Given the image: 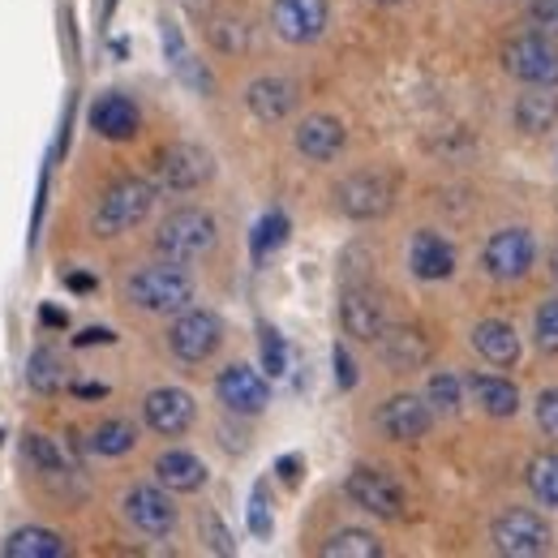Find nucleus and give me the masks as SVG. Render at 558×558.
<instances>
[{"label":"nucleus","instance_id":"7","mask_svg":"<svg viewBox=\"0 0 558 558\" xmlns=\"http://www.w3.org/2000/svg\"><path fill=\"white\" fill-rule=\"evenodd\" d=\"M502 70L524 86H558V39L529 31L502 48Z\"/></svg>","mask_w":558,"mask_h":558},{"label":"nucleus","instance_id":"11","mask_svg":"<svg viewBox=\"0 0 558 558\" xmlns=\"http://www.w3.org/2000/svg\"><path fill=\"white\" fill-rule=\"evenodd\" d=\"M331 26V4L327 0H276L271 4V31L283 44H318Z\"/></svg>","mask_w":558,"mask_h":558},{"label":"nucleus","instance_id":"8","mask_svg":"<svg viewBox=\"0 0 558 558\" xmlns=\"http://www.w3.org/2000/svg\"><path fill=\"white\" fill-rule=\"evenodd\" d=\"M336 207H340V215L356 219V223L383 219L387 210L396 207V181L387 172H374V168L352 172L336 185Z\"/></svg>","mask_w":558,"mask_h":558},{"label":"nucleus","instance_id":"1","mask_svg":"<svg viewBox=\"0 0 558 558\" xmlns=\"http://www.w3.org/2000/svg\"><path fill=\"white\" fill-rule=\"evenodd\" d=\"M155 198H159V190L146 177H121V181H112L99 194V207H95V219H90L95 236H125V232H134L138 223H146Z\"/></svg>","mask_w":558,"mask_h":558},{"label":"nucleus","instance_id":"14","mask_svg":"<svg viewBox=\"0 0 558 558\" xmlns=\"http://www.w3.org/2000/svg\"><path fill=\"white\" fill-rule=\"evenodd\" d=\"M142 421L146 429H155L159 438H181L190 434V425L198 421V404L190 391L181 387H155L146 400H142Z\"/></svg>","mask_w":558,"mask_h":558},{"label":"nucleus","instance_id":"23","mask_svg":"<svg viewBox=\"0 0 558 558\" xmlns=\"http://www.w3.org/2000/svg\"><path fill=\"white\" fill-rule=\"evenodd\" d=\"M155 482L163 489H172V494H198V489L207 486V464L194 456V451H163L159 460H155Z\"/></svg>","mask_w":558,"mask_h":558},{"label":"nucleus","instance_id":"34","mask_svg":"<svg viewBox=\"0 0 558 558\" xmlns=\"http://www.w3.org/2000/svg\"><path fill=\"white\" fill-rule=\"evenodd\" d=\"M207 39L215 52H223V57H241V52L250 48V26H245L241 17H210Z\"/></svg>","mask_w":558,"mask_h":558},{"label":"nucleus","instance_id":"30","mask_svg":"<svg viewBox=\"0 0 558 558\" xmlns=\"http://www.w3.org/2000/svg\"><path fill=\"white\" fill-rule=\"evenodd\" d=\"M86 447H90L95 456H108V460L130 456V451L138 447V425H134V421H125V417L104 421V425H95V429H90Z\"/></svg>","mask_w":558,"mask_h":558},{"label":"nucleus","instance_id":"19","mask_svg":"<svg viewBox=\"0 0 558 558\" xmlns=\"http://www.w3.org/2000/svg\"><path fill=\"white\" fill-rule=\"evenodd\" d=\"M296 86L288 82V77H258V82H250L245 86V108H250V117H258L263 125H279V121H288L292 112H296Z\"/></svg>","mask_w":558,"mask_h":558},{"label":"nucleus","instance_id":"26","mask_svg":"<svg viewBox=\"0 0 558 558\" xmlns=\"http://www.w3.org/2000/svg\"><path fill=\"white\" fill-rule=\"evenodd\" d=\"M0 555L4 558H65L70 546H65L61 533H52V529H44V524H22V529H13V533L4 537Z\"/></svg>","mask_w":558,"mask_h":558},{"label":"nucleus","instance_id":"47","mask_svg":"<svg viewBox=\"0 0 558 558\" xmlns=\"http://www.w3.org/2000/svg\"><path fill=\"white\" fill-rule=\"evenodd\" d=\"M65 283H70L73 292H90V288H95V279H90V276H70Z\"/></svg>","mask_w":558,"mask_h":558},{"label":"nucleus","instance_id":"10","mask_svg":"<svg viewBox=\"0 0 558 558\" xmlns=\"http://www.w3.org/2000/svg\"><path fill=\"white\" fill-rule=\"evenodd\" d=\"M121 511H125V520L138 529L142 537H172V529H177V502H172V489H163L159 482L150 486H134L125 489V498H121Z\"/></svg>","mask_w":558,"mask_h":558},{"label":"nucleus","instance_id":"33","mask_svg":"<svg viewBox=\"0 0 558 558\" xmlns=\"http://www.w3.org/2000/svg\"><path fill=\"white\" fill-rule=\"evenodd\" d=\"M425 404H429L434 413H460V404H464V378H456L451 369L429 374V383H425Z\"/></svg>","mask_w":558,"mask_h":558},{"label":"nucleus","instance_id":"50","mask_svg":"<svg viewBox=\"0 0 558 558\" xmlns=\"http://www.w3.org/2000/svg\"><path fill=\"white\" fill-rule=\"evenodd\" d=\"M374 4H400V0H374Z\"/></svg>","mask_w":558,"mask_h":558},{"label":"nucleus","instance_id":"32","mask_svg":"<svg viewBox=\"0 0 558 558\" xmlns=\"http://www.w3.org/2000/svg\"><path fill=\"white\" fill-rule=\"evenodd\" d=\"M524 482H529L533 498H537L542 507L558 511V456H555V451H542V456H533V460H529V473H524Z\"/></svg>","mask_w":558,"mask_h":558},{"label":"nucleus","instance_id":"9","mask_svg":"<svg viewBox=\"0 0 558 558\" xmlns=\"http://www.w3.org/2000/svg\"><path fill=\"white\" fill-rule=\"evenodd\" d=\"M215 396H219V404H223L228 413H236V417H258V413L271 404V383H267V374H258L254 365L236 361V365L219 369Z\"/></svg>","mask_w":558,"mask_h":558},{"label":"nucleus","instance_id":"21","mask_svg":"<svg viewBox=\"0 0 558 558\" xmlns=\"http://www.w3.org/2000/svg\"><path fill=\"white\" fill-rule=\"evenodd\" d=\"M409 267L413 276L425 283H438V279L456 276V245L442 241L438 232H417L413 245H409Z\"/></svg>","mask_w":558,"mask_h":558},{"label":"nucleus","instance_id":"40","mask_svg":"<svg viewBox=\"0 0 558 558\" xmlns=\"http://www.w3.org/2000/svg\"><path fill=\"white\" fill-rule=\"evenodd\" d=\"M529 22H533L542 35L558 39V0H533V4H529Z\"/></svg>","mask_w":558,"mask_h":558},{"label":"nucleus","instance_id":"35","mask_svg":"<svg viewBox=\"0 0 558 558\" xmlns=\"http://www.w3.org/2000/svg\"><path fill=\"white\" fill-rule=\"evenodd\" d=\"M288 232H292L288 215H283V210H267V215L258 219V228H254V258L263 263L267 254H276L279 245L288 241Z\"/></svg>","mask_w":558,"mask_h":558},{"label":"nucleus","instance_id":"16","mask_svg":"<svg viewBox=\"0 0 558 558\" xmlns=\"http://www.w3.org/2000/svg\"><path fill=\"white\" fill-rule=\"evenodd\" d=\"M344 494L361 511H369L378 520H400L404 515V489L396 486L387 473H378V469H352L349 482H344Z\"/></svg>","mask_w":558,"mask_h":558},{"label":"nucleus","instance_id":"3","mask_svg":"<svg viewBox=\"0 0 558 558\" xmlns=\"http://www.w3.org/2000/svg\"><path fill=\"white\" fill-rule=\"evenodd\" d=\"M130 301L146 314H181L185 305H194V276L181 263H150L138 267L125 283Z\"/></svg>","mask_w":558,"mask_h":558},{"label":"nucleus","instance_id":"48","mask_svg":"<svg viewBox=\"0 0 558 558\" xmlns=\"http://www.w3.org/2000/svg\"><path fill=\"white\" fill-rule=\"evenodd\" d=\"M181 4H185L190 13H198V17H203V13L210 9V0H181Z\"/></svg>","mask_w":558,"mask_h":558},{"label":"nucleus","instance_id":"17","mask_svg":"<svg viewBox=\"0 0 558 558\" xmlns=\"http://www.w3.org/2000/svg\"><path fill=\"white\" fill-rule=\"evenodd\" d=\"M429 425H434V409L425 404V396H413V391H400L378 409V429L391 442H417L429 434Z\"/></svg>","mask_w":558,"mask_h":558},{"label":"nucleus","instance_id":"29","mask_svg":"<svg viewBox=\"0 0 558 558\" xmlns=\"http://www.w3.org/2000/svg\"><path fill=\"white\" fill-rule=\"evenodd\" d=\"M26 383H31V391L44 396V400L61 396V391H65V361H61V352H52V349L31 352V361H26Z\"/></svg>","mask_w":558,"mask_h":558},{"label":"nucleus","instance_id":"31","mask_svg":"<svg viewBox=\"0 0 558 558\" xmlns=\"http://www.w3.org/2000/svg\"><path fill=\"white\" fill-rule=\"evenodd\" d=\"M323 558H383V542L365 529H340L323 542Z\"/></svg>","mask_w":558,"mask_h":558},{"label":"nucleus","instance_id":"2","mask_svg":"<svg viewBox=\"0 0 558 558\" xmlns=\"http://www.w3.org/2000/svg\"><path fill=\"white\" fill-rule=\"evenodd\" d=\"M215 241H219V223H215V215L203 207H181L172 210L159 228H155V254L159 258H168V263H198L203 254L215 250Z\"/></svg>","mask_w":558,"mask_h":558},{"label":"nucleus","instance_id":"37","mask_svg":"<svg viewBox=\"0 0 558 558\" xmlns=\"http://www.w3.org/2000/svg\"><path fill=\"white\" fill-rule=\"evenodd\" d=\"M533 340H537L542 352H558V296L537 310V318H533Z\"/></svg>","mask_w":558,"mask_h":558},{"label":"nucleus","instance_id":"18","mask_svg":"<svg viewBox=\"0 0 558 558\" xmlns=\"http://www.w3.org/2000/svg\"><path fill=\"white\" fill-rule=\"evenodd\" d=\"M90 130H95L99 138H108V142L138 138V130H142L138 104H134L130 95H121V90L99 95V99L90 104Z\"/></svg>","mask_w":558,"mask_h":558},{"label":"nucleus","instance_id":"28","mask_svg":"<svg viewBox=\"0 0 558 558\" xmlns=\"http://www.w3.org/2000/svg\"><path fill=\"white\" fill-rule=\"evenodd\" d=\"M473 391V400L482 404L486 417H515L520 413V391L511 378H498V374H473L464 383Z\"/></svg>","mask_w":558,"mask_h":558},{"label":"nucleus","instance_id":"12","mask_svg":"<svg viewBox=\"0 0 558 558\" xmlns=\"http://www.w3.org/2000/svg\"><path fill=\"white\" fill-rule=\"evenodd\" d=\"M22 456H26V464H31L44 482H52V486H61V482H77V477H82V451H77V442H73V438L26 434Z\"/></svg>","mask_w":558,"mask_h":558},{"label":"nucleus","instance_id":"22","mask_svg":"<svg viewBox=\"0 0 558 558\" xmlns=\"http://www.w3.org/2000/svg\"><path fill=\"white\" fill-rule=\"evenodd\" d=\"M378 356H383L387 369L409 374V369H421L429 361V340L421 336L417 327H387L378 336Z\"/></svg>","mask_w":558,"mask_h":558},{"label":"nucleus","instance_id":"39","mask_svg":"<svg viewBox=\"0 0 558 558\" xmlns=\"http://www.w3.org/2000/svg\"><path fill=\"white\" fill-rule=\"evenodd\" d=\"M250 529H254V537H271V502H267V486H254L250 494Z\"/></svg>","mask_w":558,"mask_h":558},{"label":"nucleus","instance_id":"27","mask_svg":"<svg viewBox=\"0 0 558 558\" xmlns=\"http://www.w3.org/2000/svg\"><path fill=\"white\" fill-rule=\"evenodd\" d=\"M515 125L524 134H550L558 125V95L555 86H529L515 99Z\"/></svg>","mask_w":558,"mask_h":558},{"label":"nucleus","instance_id":"45","mask_svg":"<svg viewBox=\"0 0 558 558\" xmlns=\"http://www.w3.org/2000/svg\"><path fill=\"white\" fill-rule=\"evenodd\" d=\"M73 396H82V400L90 396V400H95V396H108V387H99V383H77V387H73Z\"/></svg>","mask_w":558,"mask_h":558},{"label":"nucleus","instance_id":"49","mask_svg":"<svg viewBox=\"0 0 558 558\" xmlns=\"http://www.w3.org/2000/svg\"><path fill=\"white\" fill-rule=\"evenodd\" d=\"M550 276H555V283H558V250L550 254Z\"/></svg>","mask_w":558,"mask_h":558},{"label":"nucleus","instance_id":"36","mask_svg":"<svg viewBox=\"0 0 558 558\" xmlns=\"http://www.w3.org/2000/svg\"><path fill=\"white\" fill-rule=\"evenodd\" d=\"M258 349H263V369H267L271 378H279V374L288 369V344H283V336H279L276 327H263Z\"/></svg>","mask_w":558,"mask_h":558},{"label":"nucleus","instance_id":"13","mask_svg":"<svg viewBox=\"0 0 558 558\" xmlns=\"http://www.w3.org/2000/svg\"><path fill=\"white\" fill-rule=\"evenodd\" d=\"M537 258V241L529 228H498L482 250V263L494 279H524L533 271Z\"/></svg>","mask_w":558,"mask_h":558},{"label":"nucleus","instance_id":"5","mask_svg":"<svg viewBox=\"0 0 558 558\" xmlns=\"http://www.w3.org/2000/svg\"><path fill=\"white\" fill-rule=\"evenodd\" d=\"M210 177H215V159H210L207 146L198 142H172L155 155V190H168V194H194L203 190Z\"/></svg>","mask_w":558,"mask_h":558},{"label":"nucleus","instance_id":"42","mask_svg":"<svg viewBox=\"0 0 558 558\" xmlns=\"http://www.w3.org/2000/svg\"><path fill=\"white\" fill-rule=\"evenodd\" d=\"M331 361H336V383H340V391H352V387H356V369H352L349 349H340V344H336Z\"/></svg>","mask_w":558,"mask_h":558},{"label":"nucleus","instance_id":"44","mask_svg":"<svg viewBox=\"0 0 558 558\" xmlns=\"http://www.w3.org/2000/svg\"><path fill=\"white\" fill-rule=\"evenodd\" d=\"M77 344H112V331L90 327V331H82V336H77Z\"/></svg>","mask_w":558,"mask_h":558},{"label":"nucleus","instance_id":"4","mask_svg":"<svg viewBox=\"0 0 558 558\" xmlns=\"http://www.w3.org/2000/svg\"><path fill=\"white\" fill-rule=\"evenodd\" d=\"M223 344V318L215 310H198V305H185L181 314H172V327H168V349L181 365H203L210 361Z\"/></svg>","mask_w":558,"mask_h":558},{"label":"nucleus","instance_id":"38","mask_svg":"<svg viewBox=\"0 0 558 558\" xmlns=\"http://www.w3.org/2000/svg\"><path fill=\"white\" fill-rule=\"evenodd\" d=\"M198 529H203V542H207L210 555H236V542H232V533L223 529V520L215 511H203Z\"/></svg>","mask_w":558,"mask_h":558},{"label":"nucleus","instance_id":"41","mask_svg":"<svg viewBox=\"0 0 558 558\" xmlns=\"http://www.w3.org/2000/svg\"><path fill=\"white\" fill-rule=\"evenodd\" d=\"M537 425H542L546 438H555L558 442V387H550V391L537 396Z\"/></svg>","mask_w":558,"mask_h":558},{"label":"nucleus","instance_id":"20","mask_svg":"<svg viewBox=\"0 0 558 558\" xmlns=\"http://www.w3.org/2000/svg\"><path fill=\"white\" fill-rule=\"evenodd\" d=\"M296 150L305 155V159H314V163H331L340 150H344V121H336V117H327V112H318V117H305L301 125H296Z\"/></svg>","mask_w":558,"mask_h":558},{"label":"nucleus","instance_id":"24","mask_svg":"<svg viewBox=\"0 0 558 558\" xmlns=\"http://www.w3.org/2000/svg\"><path fill=\"white\" fill-rule=\"evenodd\" d=\"M473 349H477V356L489 361L494 369H511V365L520 361V336H515L511 323L486 318V323L473 327Z\"/></svg>","mask_w":558,"mask_h":558},{"label":"nucleus","instance_id":"25","mask_svg":"<svg viewBox=\"0 0 558 558\" xmlns=\"http://www.w3.org/2000/svg\"><path fill=\"white\" fill-rule=\"evenodd\" d=\"M163 26V57H168V65H172V73L190 86V90H198V95H210L215 90V82H210L207 65L185 48V39H181V31H177V22L172 17H163L159 22Z\"/></svg>","mask_w":558,"mask_h":558},{"label":"nucleus","instance_id":"6","mask_svg":"<svg viewBox=\"0 0 558 558\" xmlns=\"http://www.w3.org/2000/svg\"><path fill=\"white\" fill-rule=\"evenodd\" d=\"M489 542H494V550L507 558H542L550 555V524L533 511V507H511V511H502L498 520H494V529H489Z\"/></svg>","mask_w":558,"mask_h":558},{"label":"nucleus","instance_id":"46","mask_svg":"<svg viewBox=\"0 0 558 558\" xmlns=\"http://www.w3.org/2000/svg\"><path fill=\"white\" fill-rule=\"evenodd\" d=\"M44 323H48V327H65L70 318H65V310H52V305H44Z\"/></svg>","mask_w":558,"mask_h":558},{"label":"nucleus","instance_id":"43","mask_svg":"<svg viewBox=\"0 0 558 558\" xmlns=\"http://www.w3.org/2000/svg\"><path fill=\"white\" fill-rule=\"evenodd\" d=\"M276 473L288 482V486H296V482H301V456H283V460L276 464Z\"/></svg>","mask_w":558,"mask_h":558},{"label":"nucleus","instance_id":"15","mask_svg":"<svg viewBox=\"0 0 558 558\" xmlns=\"http://www.w3.org/2000/svg\"><path fill=\"white\" fill-rule=\"evenodd\" d=\"M340 327L356 344H378V336L391 327L383 296L374 288H344V296H340Z\"/></svg>","mask_w":558,"mask_h":558}]
</instances>
